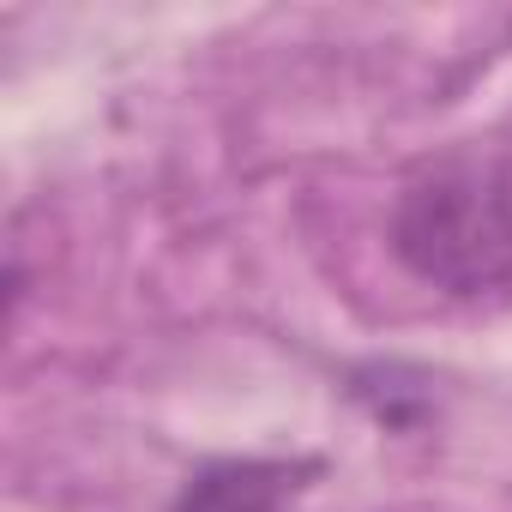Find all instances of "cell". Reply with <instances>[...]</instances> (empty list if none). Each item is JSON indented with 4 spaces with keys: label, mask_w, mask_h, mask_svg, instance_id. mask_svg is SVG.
Instances as JSON below:
<instances>
[{
    "label": "cell",
    "mask_w": 512,
    "mask_h": 512,
    "mask_svg": "<svg viewBox=\"0 0 512 512\" xmlns=\"http://www.w3.org/2000/svg\"><path fill=\"white\" fill-rule=\"evenodd\" d=\"M392 253L440 296H488L512 284V151L470 145L422 163L392 199Z\"/></svg>",
    "instance_id": "obj_1"
},
{
    "label": "cell",
    "mask_w": 512,
    "mask_h": 512,
    "mask_svg": "<svg viewBox=\"0 0 512 512\" xmlns=\"http://www.w3.org/2000/svg\"><path fill=\"white\" fill-rule=\"evenodd\" d=\"M314 476V458H211L181 482L169 512H302Z\"/></svg>",
    "instance_id": "obj_2"
}]
</instances>
